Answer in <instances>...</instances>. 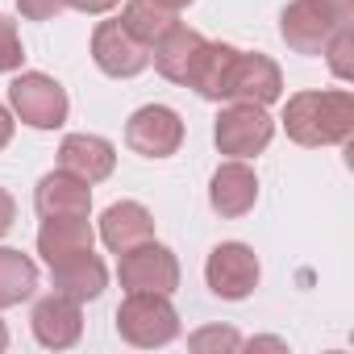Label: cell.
<instances>
[{
	"label": "cell",
	"mask_w": 354,
	"mask_h": 354,
	"mask_svg": "<svg viewBox=\"0 0 354 354\" xmlns=\"http://www.w3.org/2000/svg\"><path fill=\"white\" fill-rule=\"evenodd\" d=\"M283 129L296 146H342L354 133V96L346 88L296 92L283 104Z\"/></svg>",
	"instance_id": "cell-1"
},
{
	"label": "cell",
	"mask_w": 354,
	"mask_h": 354,
	"mask_svg": "<svg viewBox=\"0 0 354 354\" xmlns=\"http://www.w3.org/2000/svg\"><path fill=\"white\" fill-rule=\"evenodd\" d=\"M117 333L138 350H154L180 337V313L162 292H125L117 304Z\"/></svg>",
	"instance_id": "cell-2"
},
{
	"label": "cell",
	"mask_w": 354,
	"mask_h": 354,
	"mask_svg": "<svg viewBox=\"0 0 354 354\" xmlns=\"http://www.w3.org/2000/svg\"><path fill=\"white\" fill-rule=\"evenodd\" d=\"M9 109H13V117H21L34 129H59L71 113V100L59 80H50L42 71H21L9 84Z\"/></svg>",
	"instance_id": "cell-3"
},
{
	"label": "cell",
	"mask_w": 354,
	"mask_h": 354,
	"mask_svg": "<svg viewBox=\"0 0 354 354\" xmlns=\"http://www.w3.org/2000/svg\"><path fill=\"white\" fill-rule=\"evenodd\" d=\"M275 138V121L267 117L263 104H246V100H234L230 109L217 113V125H213V142L221 154L230 158H254L271 146Z\"/></svg>",
	"instance_id": "cell-4"
},
{
	"label": "cell",
	"mask_w": 354,
	"mask_h": 354,
	"mask_svg": "<svg viewBox=\"0 0 354 354\" xmlns=\"http://www.w3.org/2000/svg\"><path fill=\"white\" fill-rule=\"evenodd\" d=\"M117 279H121L125 292H162V296H171L180 288V259H175V250H167L150 238V242L121 254Z\"/></svg>",
	"instance_id": "cell-5"
},
{
	"label": "cell",
	"mask_w": 354,
	"mask_h": 354,
	"mask_svg": "<svg viewBox=\"0 0 354 354\" xmlns=\"http://www.w3.org/2000/svg\"><path fill=\"white\" fill-rule=\"evenodd\" d=\"M337 21H350V13H337L329 0H292L279 13V34L296 55H321Z\"/></svg>",
	"instance_id": "cell-6"
},
{
	"label": "cell",
	"mask_w": 354,
	"mask_h": 354,
	"mask_svg": "<svg viewBox=\"0 0 354 354\" xmlns=\"http://www.w3.org/2000/svg\"><path fill=\"white\" fill-rule=\"evenodd\" d=\"M125 146L142 158H171L184 146V121L167 104H142L125 121Z\"/></svg>",
	"instance_id": "cell-7"
},
{
	"label": "cell",
	"mask_w": 354,
	"mask_h": 354,
	"mask_svg": "<svg viewBox=\"0 0 354 354\" xmlns=\"http://www.w3.org/2000/svg\"><path fill=\"white\" fill-rule=\"evenodd\" d=\"M259 259L246 242H221L209 250V263H205V279H209V292L221 296V300H246L254 288H259Z\"/></svg>",
	"instance_id": "cell-8"
},
{
	"label": "cell",
	"mask_w": 354,
	"mask_h": 354,
	"mask_svg": "<svg viewBox=\"0 0 354 354\" xmlns=\"http://www.w3.org/2000/svg\"><path fill=\"white\" fill-rule=\"evenodd\" d=\"M92 59L104 75L113 80H133L150 67V50L121 26V21H100L92 34Z\"/></svg>",
	"instance_id": "cell-9"
},
{
	"label": "cell",
	"mask_w": 354,
	"mask_h": 354,
	"mask_svg": "<svg viewBox=\"0 0 354 354\" xmlns=\"http://www.w3.org/2000/svg\"><path fill=\"white\" fill-rule=\"evenodd\" d=\"M283 96V71L275 59L267 55H246L238 50L234 59V71H230V100H246V104H275Z\"/></svg>",
	"instance_id": "cell-10"
},
{
	"label": "cell",
	"mask_w": 354,
	"mask_h": 354,
	"mask_svg": "<svg viewBox=\"0 0 354 354\" xmlns=\"http://www.w3.org/2000/svg\"><path fill=\"white\" fill-rule=\"evenodd\" d=\"M259 201V175L254 167H246V158H230L213 171L209 180V205L217 217H246Z\"/></svg>",
	"instance_id": "cell-11"
},
{
	"label": "cell",
	"mask_w": 354,
	"mask_h": 354,
	"mask_svg": "<svg viewBox=\"0 0 354 354\" xmlns=\"http://www.w3.org/2000/svg\"><path fill=\"white\" fill-rule=\"evenodd\" d=\"M30 325H34V337H38L46 350H71V346L84 337V313H80V300L50 292L46 300L34 304Z\"/></svg>",
	"instance_id": "cell-12"
},
{
	"label": "cell",
	"mask_w": 354,
	"mask_h": 354,
	"mask_svg": "<svg viewBox=\"0 0 354 354\" xmlns=\"http://www.w3.org/2000/svg\"><path fill=\"white\" fill-rule=\"evenodd\" d=\"M38 217H92V184H84L71 171H50L34 188Z\"/></svg>",
	"instance_id": "cell-13"
},
{
	"label": "cell",
	"mask_w": 354,
	"mask_h": 354,
	"mask_svg": "<svg viewBox=\"0 0 354 354\" xmlns=\"http://www.w3.org/2000/svg\"><path fill=\"white\" fill-rule=\"evenodd\" d=\"M205 34H196V30H188L184 21H175L154 46H150V63L158 67V75L162 80H171V84H184L188 88V75H192V67H196V59H201V50H205Z\"/></svg>",
	"instance_id": "cell-14"
},
{
	"label": "cell",
	"mask_w": 354,
	"mask_h": 354,
	"mask_svg": "<svg viewBox=\"0 0 354 354\" xmlns=\"http://www.w3.org/2000/svg\"><path fill=\"white\" fill-rule=\"evenodd\" d=\"M59 167L80 175L84 184H100V180H109L113 167H117V150L100 133H67L63 146H59Z\"/></svg>",
	"instance_id": "cell-15"
},
{
	"label": "cell",
	"mask_w": 354,
	"mask_h": 354,
	"mask_svg": "<svg viewBox=\"0 0 354 354\" xmlns=\"http://www.w3.org/2000/svg\"><path fill=\"white\" fill-rule=\"evenodd\" d=\"M154 238V217L138 205V201H117L104 209L100 217V242L113 250V254H125L142 242Z\"/></svg>",
	"instance_id": "cell-16"
},
{
	"label": "cell",
	"mask_w": 354,
	"mask_h": 354,
	"mask_svg": "<svg viewBox=\"0 0 354 354\" xmlns=\"http://www.w3.org/2000/svg\"><path fill=\"white\" fill-rule=\"evenodd\" d=\"M50 283H55L59 296H71V300L84 304V300H96L109 288V271H104V263L92 250H84V254L50 263Z\"/></svg>",
	"instance_id": "cell-17"
},
{
	"label": "cell",
	"mask_w": 354,
	"mask_h": 354,
	"mask_svg": "<svg viewBox=\"0 0 354 354\" xmlns=\"http://www.w3.org/2000/svg\"><path fill=\"white\" fill-rule=\"evenodd\" d=\"M96 234H92V221L88 217H42V230H38V254L42 263H59V259H71V254H84L92 250Z\"/></svg>",
	"instance_id": "cell-18"
},
{
	"label": "cell",
	"mask_w": 354,
	"mask_h": 354,
	"mask_svg": "<svg viewBox=\"0 0 354 354\" xmlns=\"http://www.w3.org/2000/svg\"><path fill=\"white\" fill-rule=\"evenodd\" d=\"M234 59H238V46L230 42H205L192 75H188V88L205 100H230V71H234Z\"/></svg>",
	"instance_id": "cell-19"
},
{
	"label": "cell",
	"mask_w": 354,
	"mask_h": 354,
	"mask_svg": "<svg viewBox=\"0 0 354 354\" xmlns=\"http://www.w3.org/2000/svg\"><path fill=\"white\" fill-rule=\"evenodd\" d=\"M38 292V267L30 254L0 246V308H13Z\"/></svg>",
	"instance_id": "cell-20"
},
{
	"label": "cell",
	"mask_w": 354,
	"mask_h": 354,
	"mask_svg": "<svg viewBox=\"0 0 354 354\" xmlns=\"http://www.w3.org/2000/svg\"><path fill=\"white\" fill-rule=\"evenodd\" d=\"M146 50L175 26V13L171 9H162V5H154V0H125V9H121V17H117Z\"/></svg>",
	"instance_id": "cell-21"
},
{
	"label": "cell",
	"mask_w": 354,
	"mask_h": 354,
	"mask_svg": "<svg viewBox=\"0 0 354 354\" xmlns=\"http://www.w3.org/2000/svg\"><path fill=\"white\" fill-rule=\"evenodd\" d=\"M321 55L337 80H354V30H350V21H337V30L321 46Z\"/></svg>",
	"instance_id": "cell-22"
},
{
	"label": "cell",
	"mask_w": 354,
	"mask_h": 354,
	"mask_svg": "<svg viewBox=\"0 0 354 354\" xmlns=\"http://www.w3.org/2000/svg\"><path fill=\"white\" fill-rule=\"evenodd\" d=\"M26 63V46H21V34L17 26L0 13V75H9V71H21Z\"/></svg>",
	"instance_id": "cell-23"
},
{
	"label": "cell",
	"mask_w": 354,
	"mask_h": 354,
	"mask_svg": "<svg viewBox=\"0 0 354 354\" xmlns=\"http://www.w3.org/2000/svg\"><path fill=\"white\" fill-rule=\"evenodd\" d=\"M188 346L196 350V354H209V350H238L242 346V337L234 333V329H221V325H209V329H196L192 337H188Z\"/></svg>",
	"instance_id": "cell-24"
},
{
	"label": "cell",
	"mask_w": 354,
	"mask_h": 354,
	"mask_svg": "<svg viewBox=\"0 0 354 354\" xmlns=\"http://www.w3.org/2000/svg\"><path fill=\"white\" fill-rule=\"evenodd\" d=\"M17 9L26 21H55L67 9V0H17Z\"/></svg>",
	"instance_id": "cell-25"
},
{
	"label": "cell",
	"mask_w": 354,
	"mask_h": 354,
	"mask_svg": "<svg viewBox=\"0 0 354 354\" xmlns=\"http://www.w3.org/2000/svg\"><path fill=\"white\" fill-rule=\"evenodd\" d=\"M17 221V201L9 196V188H0V238H5Z\"/></svg>",
	"instance_id": "cell-26"
},
{
	"label": "cell",
	"mask_w": 354,
	"mask_h": 354,
	"mask_svg": "<svg viewBox=\"0 0 354 354\" xmlns=\"http://www.w3.org/2000/svg\"><path fill=\"white\" fill-rule=\"evenodd\" d=\"M71 9H80V13H92V17H100V13H109V9H117L121 0H67Z\"/></svg>",
	"instance_id": "cell-27"
},
{
	"label": "cell",
	"mask_w": 354,
	"mask_h": 354,
	"mask_svg": "<svg viewBox=\"0 0 354 354\" xmlns=\"http://www.w3.org/2000/svg\"><path fill=\"white\" fill-rule=\"evenodd\" d=\"M13 109H5V104H0V150H5L9 142H13Z\"/></svg>",
	"instance_id": "cell-28"
},
{
	"label": "cell",
	"mask_w": 354,
	"mask_h": 354,
	"mask_svg": "<svg viewBox=\"0 0 354 354\" xmlns=\"http://www.w3.org/2000/svg\"><path fill=\"white\" fill-rule=\"evenodd\" d=\"M154 5H162V9H171V13H180V9L192 5V0H154Z\"/></svg>",
	"instance_id": "cell-29"
},
{
	"label": "cell",
	"mask_w": 354,
	"mask_h": 354,
	"mask_svg": "<svg viewBox=\"0 0 354 354\" xmlns=\"http://www.w3.org/2000/svg\"><path fill=\"white\" fill-rule=\"evenodd\" d=\"M329 5H333L337 13H350V17H354V0H329Z\"/></svg>",
	"instance_id": "cell-30"
},
{
	"label": "cell",
	"mask_w": 354,
	"mask_h": 354,
	"mask_svg": "<svg viewBox=\"0 0 354 354\" xmlns=\"http://www.w3.org/2000/svg\"><path fill=\"white\" fill-rule=\"evenodd\" d=\"M9 346V329H5V321H0V350Z\"/></svg>",
	"instance_id": "cell-31"
}]
</instances>
